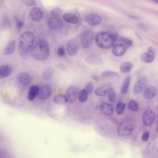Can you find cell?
I'll list each match as a JSON object with an SVG mask.
<instances>
[{"label": "cell", "mask_w": 158, "mask_h": 158, "mask_svg": "<svg viewBox=\"0 0 158 158\" xmlns=\"http://www.w3.org/2000/svg\"><path fill=\"white\" fill-rule=\"evenodd\" d=\"M148 83V80L145 77H141L135 83L133 88V92L134 94H138L143 91L145 88Z\"/></svg>", "instance_id": "9"}, {"label": "cell", "mask_w": 158, "mask_h": 158, "mask_svg": "<svg viewBox=\"0 0 158 158\" xmlns=\"http://www.w3.org/2000/svg\"><path fill=\"white\" fill-rule=\"evenodd\" d=\"M51 92L52 89L50 86L44 85L39 88L38 96L41 100H46L50 96Z\"/></svg>", "instance_id": "15"}, {"label": "cell", "mask_w": 158, "mask_h": 158, "mask_svg": "<svg viewBox=\"0 0 158 158\" xmlns=\"http://www.w3.org/2000/svg\"><path fill=\"white\" fill-rule=\"evenodd\" d=\"M26 5L29 6H34L36 5V1L34 0H28L26 1Z\"/></svg>", "instance_id": "40"}, {"label": "cell", "mask_w": 158, "mask_h": 158, "mask_svg": "<svg viewBox=\"0 0 158 158\" xmlns=\"http://www.w3.org/2000/svg\"><path fill=\"white\" fill-rule=\"evenodd\" d=\"M53 101L55 104L58 105H64L68 102L67 98L65 95L62 94H57L54 97Z\"/></svg>", "instance_id": "25"}, {"label": "cell", "mask_w": 158, "mask_h": 158, "mask_svg": "<svg viewBox=\"0 0 158 158\" xmlns=\"http://www.w3.org/2000/svg\"><path fill=\"white\" fill-rule=\"evenodd\" d=\"M116 93L115 90L112 88L108 93V100L111 102H115L116 100Z\"/></svg>", "instance_id": "32"}, {"label": "cell", "mask_w": 158, "mask_h": 158, "mask_svg": "<svg viewBox=\"0 0 158 158\" xmlns=\"http://www.w3.org/2000/svg\"><path fill=\"white\" fill-rule=\"evenodd\" d=\"M155 118V114L151 110H146L142 116L143 124L147 127L151 126L154 123Z\"/></svg>", "instance_id": "6"}, {"label": "cell", "mask_w": 158, "mask_h": 158, "mask_svg": "<svg viewBox=\"0 0 158 158\" xmlns=\"http://www.w3.org/2000/svg\"><path fill=\"white\" fill-rule=\"evenodd\" d=\"M15 49V41L14 40H10L4 50L5 55H10L14 53Z\"/></svg>", "instance_id": "22"}, {"label": "cell", "mask_w": 158, "mask_h": 158, "mask_svg": "<svg viewBox=\"0 0 158 158\" xmlns=\"http://www.w3.org/2000/svg\"><path fill=\"white\" fill-rule=\"evenodd\" d=\"M54 74V70L51 68H46L43 74V78L44 80H48L52 77Z\"/></svg>", "instance_id": "28"}, {"label": "cell", "mask_w": 158, "mask_h": 158, "mask_svg": "<svg viewBox=\"0 0 158 158\" xmlns=\"http://www.w3.org/2000/svg\"><path fill=\"white\" fill-rule=\"evenodd\" d=\"M57 53L59 57H63L65 55V49L63 47H59L58 49Z\"/></svg>", "instance_id": "38"}, {"label": "cell", "mask_w": 158, "mask_h": 158, "mask_svg": "<svg viewBox=\"0 0 158 158\" xmlns=\"http://www.w3.org/2000/svg\"><path fill=\"white\" fill-rule=\"evenodd\" d=\"M88 95V93L85 89L80 90L78 95L79 100L80 102H84L87 100Z\"/></svg>", "instance_id": "29"}, {"label": "cell", "mask_w": 158, "mask_h": 158, "mask_svg": "<svg viewBox=\"0 0 158 158\" xmlns=\"http://www.w3.org/2000/svg\"><path fill=\"white\" fill-rule=\"evenodd\" d=\"M50 48L48 42L45 39H40L35 43L31 50V56L35 60L44 61L50 55Z\"/></svg>", "instance_id": "2"}, {"label": "cell", "mask_w": 158, "mask_h": 158, "mask_svg": "<svg viewBox=\"0 0 158 158\" xmlns=\"http://www.w3.org/2000/svg\"><path fill=\"white\" fill-rule=\"evenodd\" d=\"M94 40V34L90 30H87L84 32L82 36L81 45L82 48L87 49L92 45Z\"/></svg>", "instance_id": "5"}, {"label": "cell", "mask_w": 158, "mask_h": 158, "mask_svg": "<svg viewBox=\"0 0 158 158\" xmlns=\"http://www.w3.org/2000/svg\"><path fill=\"white\" fill-rule=\"evenodd\" d=\"M92 78L94 80H98V77L96 75H92Z\"/></svg>", "instance_id": "42"}, {"label": "cell", "mask_w": 158, "mask_h": 158, "mask_svg": "<svg viewBox=\"0 0 158 158\" xmlns=\"http://www.w3.org/2000/svg\"><path fill=\"white\" fill-rule=\"evenodd\" d=\"M101 76L103 77H113L118 76V74L115 72L107 70L103 72L101 74Z\"/></svg>", "instance_id": "33"}, {"label": "cell", "mask_w": 158, "mask_h": 158, "mask_svg": "<svg viewBox=\"0 0 158 158\" xmlns=\"http://www.w3.org/2000/svg\"><path fill=\"white\" fill-rule=\"evenodd\" d=\"M130 17H131V18H133V19H139V18L136 17V16H130Z\"/></svg>", "instance_id": "43"}, {"label": "cell", "mask_w": 158, "mask_h": 158, "mask_svg": "<svg viewBox=\"0 0 158 158\" xmlns=\"http://www.w3.org/2000/svg\"><path fill=\"white\" fill-rule=\"evenodd\" d=\"M11 73V68L8 65L0 66V79L9 76Z\"/></svg>", "instance_id": "23"}, {"label": "cell", "mask_w": 158, "mask_h": 158, "mask_svg": "<svg viewBox=\"0 0 158 158\" xmlns=\"http://www.w3.org/2000/svg\"><path fill=\"white\" fill-rule=\"evenodd\" d=\"M133 67V64L131 62H125L121 65L120 69L122 73H128L131 71Z\"/></svg>", "instance_id": "24"}, {"label": "cell", "mask_w": 158, "mask_h": 158, "mask_svg": "<svg viewBox=\"0 0 158 158\" xmlns=\"http://www.w3.org/2000/svg\"><path fill=\"white\" fill-rule=\"evenodd\" d=\"M35 40V36L32 32L25 31L19 39V52L23 60H26L28 58Z\"/></svg>", "instance_id": "1"}, {"label": "cell", "mask_w": 158, "mask_h": 158, "mask_svg": "<svg viewBox=\"0 0 158 158\" xmlns=\"http://www.w3.org/2000/svg\"><path fill=\"white\" fill-rule=\"evenodd\" d=\"M135 125V121L131 117L126 118L120 124L118 134L122 137L128 136L132 133Z\"/></svg>", "instance_id": "4"}, {"label": "cell", "mask_w": 158, "mask_h": 158, "mask_svg": "<svg viewBox=\"0 0 158 158\" xmlns=\"http://www.w3.org/2000/svg\"><path fill=\"white\" fill-rule=\"evenodd\" d=\"M121 41L123 43V44L126 47H131L133 45V41L130 39L128 38H122L121 39Z\"/></svg>", "instance_id": "36"}, {"label": "cell", "mask_w": 158, "mask_h": 158, "mask_svg": "<svg viewBox=\"0 0 158 158\" xmlns=\"http://www.w3.org/2000/svg\"><path fill=\"white\" fill-rule=\"evenodd\" d=\"M79 42L76 39H73L68 41L67 44V52L69 56H74L79 50Z\"/></svg>", "instance_id": "7"}, {"label": "cell", "mask_w": 158, "mask_h": 158, "mask_svg": "<svg viewBox=\"0 0 158 158\" xmlns=\"http://www.w3.org/2000/svg\"><path fill=\"white\" fill-rule=\"evenodd\" d=\"M128 108L131 111L135 112L139 109V105L138 103L134 100H131L129 102L128 104Z\"/></svg>", "instance_id": "30"}, {"label": "cell", "mask_w": 158, "mask_h": 158, "mask_svg": "<svg viewBox=\"0 0 158 158\" xmlns=\"http://www.w3.org/2000/svg\"><path fill=\"white\" fill-rule=\"evenodd\" d=\"M17 80L20 84L26 86L30 83L31 78L30 74L27 72H21L17 76Z\"/></svg>", "instance_id": "19"}, {"label": "cell", "mask_w": 158, "mask_h": 158, "mask_svg": "<svg viewBox=\"0 0 158 158\" xmlns=\"http://www.w3.org/2000/svg\"><path fill=\"white\" fill-rule=\"evenodd\" d=\"M117 37L116 35L106 31L98 33L95 38L98 46L104 49H109L114 46Z\"/></svg>", "instance_id": "3"}, {"label": "cell", "mask_w": 158, "mask_h": 158, "mask_svg": "<svg viewBox=\"0 0 158 158\" xmlns=\"http://www.w3.org/2000/svg\"><path fill=\"white\" fill-rule=\"evenodd\" d=\"M126 48L127 47H126L123 44L121 43L117 44L113 46L112 50V53L114 56L116 57H121L125 53Z\"/></svg>", "instance_id": "18"}, {"label": "cell", "mask_w": 158, "mask_h": 158, "mask_svg": "<svg viewBox=\"0 0 158 158\" xmlns=\"http://www.w3.org/2000/svg\"><path fill=\"white\" fill-rule=\"evenodd\" d=\"M15 21L16 22V27H17V30L19 31H20L21 29L23 27L24 23L22 20H20L18 17L16 16L15 17Z\"/></svg>", "instance_id": "34"}, {"label": "cell", "mask_w": 158, "mask_h": 158, "mask_svg": "<svg viewBox=\"0 0 158 158\" xmlns=\"http://www.w3.org/2000/svg\"><path fill=\"white\" fill-rule=\"evenodd\" d=\"M43 15V11L39 7H33V9H31L29 13L31 19L35 22H39L42 20Z\"/></svg>", "instance_id": "13"}, {"label": "cell", "mask_w": 158, "mask_h": 158, "mask_svg": "<svg viewBox=\"0 0 158 158\" xmlns=\"http://www.w3.org/2000/svg\"><path fill=\"white\" fill-rule=\"evenodd\" d=\"M139 26L143 30H145L147 29V27H146V25L143 24H141V23L140 24Z\"/></svg>", "instance_id": "41"}, {"label": "cell", "mask_w": 158, "mask_h": 158, "mask_svg": "<svg viewBox=\"0 0 158 158\" xmlns=\"http://www.w3.org/2000/svg\"><path fill=\"white\" fill-rule=\"evenodd\" d=\"M126 105L125 103L122 102H118L116 106V112L117 115H121L125 111Z\"/></svg>", "instance_id": "31"}, {"label": "cell", "mask_w": 158, "mask_h": 158, "mask_svg": "<svg viewBox=\"0 0 158 158\" xmlns=\"http://www.w3.org/2000/svg\"><path fill=\"white\" fill-rule=\"evenodd\" d=\"M1 152H0V158H1Z\"/></svg>", "instance_id": "45"}, {"label": "cell", "mask_w": 158, "mask_h": 158, "mask_svg": "<svg viewBox=\"0 0 158 158\" xmlns=\"http://www.w3.org/2000/svg\"><path fill=\"white\" fill-rule=\"evenodd\" d=\"M153 1L158 4V0H153Z\"/></svg>", "instance_id": "44"}, {"label": "cell", "mask_w": 158, "mask_h": 158, "mask_svg": "<svg viewBox=\"0 0 158 158\" xmlns=\"http://www.w3.org/2000/svg\"><path fill=\"white\" fill-rule=\"evenodd\" d=\"M157 89L156 87L154 86H147L145 88L144 91L143 95L147 100H152L156 95L157 93Z\"/></svg>", "instance_id": "16"}, {"label": "cell", "mask_w": 158, "mask_h": 158, "mask_svg": "<svg viewBox=\"0 0 158 158\" xmlns=\"http://www.w3.org/2000/svg\"><path fill=\"white\" fill-rule=\"evenodd\" d=\"M112 88L111 83L105 82L100 84L97 87L95 91V93L98 96H104L108 94L110 90Z\"/></svg>", "instance_id": "8"}, {"label": "cell", "mask_w": 158, "mask_h": 158, "mask_svg": "<svg viewBox=\"0 0 158 158\" xmlns=\"http://www.w3.org/2000/svg\"><path fill=\"white\" fill-rule=\"evenodd\" d=\"M48 25L51 29L56 30L62 28L63 22L59 17L53 16L49 20Z\"/></svg>", "instance_id": "14"}, {"label": "cell", "mask_w": 158, "mask_h": 158, "mask_svg": "<svg viewBox=\"0 0 158 158\" xmlns=\"http://www.w3.org/2000/svg\"><path fill=\"white\" fill-rule=\"evenodd\" d=\"M157 131H158V126H157Z\"/></svg>", "instance_id": "46"}, {"label": "cell", "mask_w": 158, "mask_h": 158, "mask_svg": "<svg viewBox=\"0 0 158 158\" xmlns=\"http://www.w3.org/2000/svg\"><path fill=\"white\" fill-rule=\"evenodd\" d=\"M93 88H94V85L92 82H90L87 83L86 84L84 89L88 94H90L93 91Z\"/></svg>", "instance_id": "35"}, {"label": "cell", "mask_w": 158, "mask_h": 158, "mask_svg": "<svg viewBox=\"0 0 158 158\" xmlns=\"http://www.w3.org/2000/svg\"><path fill=\"white\" fill-rule=\"evenodd\" d=\"M87 61L90 63L92 64H100L101 63V59L98 57L96 54H92L90 55L87 58Z\"/></svg>", "instance_id": "26"}, {"label": "cell", "mask_w": 158, "mask_h": 158, "mask_svg": "<svg viewBox=\"0 0 158 158\" xmlns=\"http://www.w3.org/2000/svg\"><path fill=\"white\" fill-rule=\"evenodd\" d=\"M101 113L106 116H111L113 113V108L110 104L107 103L103 102L100 106Z\"/></svg>", "instance_id": "17"}, {"label": "cell", "mask_w": 158, "mask_h": 158, "mask_svg": "<svg viewBox=\"0 0 158 158\" xmlns=\"http://www.w3.org/2000/svg\"><path fill=\"white\" fill-rule=\"evenodd\" d=\"M63 18L65 22L67 23L76 24L78 22V18L74 14L71 13H67L63 16Z\"/></svg>", "instance_id": "21"}, {"label": "cell", "mask_w": 158, "mask_h": 158, "mask_svg": "<svg viewBox=\"0 0 158 158\" xmlns=\"http://www.w3.org/2000/svg\"><path fill=\"white\" fill-rule=\"evenodd\" d=\"M39 88L38 86L33 85L30 87L28 93V99L29 100L31 101L36 98L39 94Z\"/></svg>", "instance_id": "20"}, {"label": "cell", "mask_w": 158, "mask_h": 158, "mask_svg": "<svg viewBox=\"0 0 158 158\" xmlns=\"http://www.w3.org/2000/svg\"><path fill=\"white\" fill-rule=\"evenodd\" d=\"M62 13V10L59 7H57L56 9L53 10L52 11V14L53 16L55 17H58Z\"/></svg>", "instance_id": "37"}, {"label": "cell", "mask_w": 158, "mask_h": 158, "mask_svg": "<svg viewBox=\"0 0 158 158\" xmlns=\"http://www.w3.org/2000/svg\"><path fill=\"white\" fill-rule=\"evenodd\" d=\"M150 133L148 131H145L144 133L143 134V135L141 136V140L143 141H147L149 140V137Z\"/></svg>", "instance_id": "39"}, {"label": "cell", "mask_w": 158, "mask_h": 158, "mask_svg": "<svg viewBox=\"0 0 158 158\" xmlns=\"http://www.w3.org/2000/svg\"><path fill=\"white\" fill-rule=\"evenodd\" d=\"M85 21L90 25L95 26L101 22L102 18L98 14H90L86 16Z\"/></svg>", "instance_id": "12"}, {"label": "cell", "mask_w": 158, "mask_h": 158, "mask_svg": "<svg viewBox=\"0 0 158 158\" xmlns=\"http://www.w3.org/2000/svg\"><path fill=\"white\" fill-rule=\"evenodd\" d=\"M130 77L128 76L126 77V78L125 79L124 82L122 83V85L121 92L122 94H125L127 93L128 92V89H129V87H130Z\"/></svg>", "instance_id": "27"}, {"label": "cell", "mask_w": 158, "mask_h": 158, "mask_svg": "<svg viewBox=\"0 0 158 158\" xmlns=\"http://www.w3.org/2000/svg\"><path fill=\"white\" fill-rule=\"evenodd\" d=\"M78 96V90L76 86H71L66 91L65 96L68 102L73 103L76 100Z\"/></svg>", "instance_id": "11"}, {"label": "cell", "mask_w": 158, "mask_h": 158, "mask_svg": "<svg viewBox=\"0 0 158 158\" xmlns=\"http://www.w3.org/2000/svg\"><path fill=\"white\" fill-rule=\"evenodd\" d=\"M156 54L155 49L150 46L148 49V51L142 55L141 59L144 63H152L155 59Z\"/></svg>", "instance_id": "10"}]
</instances>
